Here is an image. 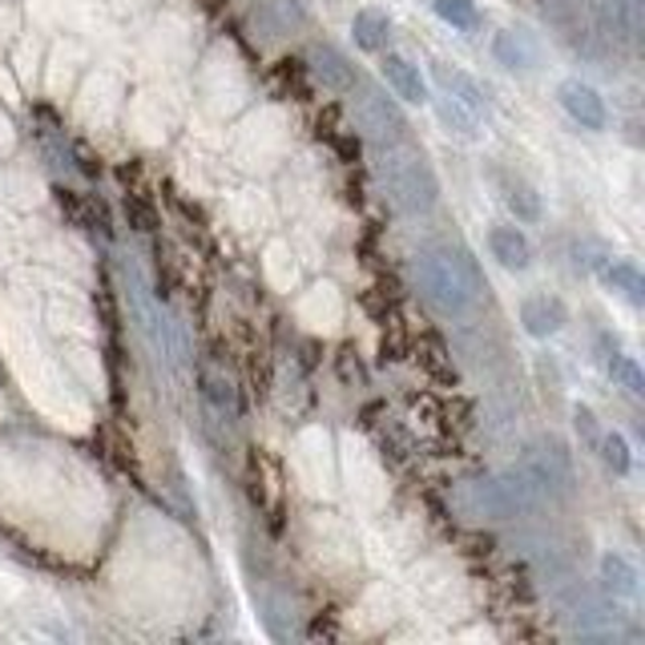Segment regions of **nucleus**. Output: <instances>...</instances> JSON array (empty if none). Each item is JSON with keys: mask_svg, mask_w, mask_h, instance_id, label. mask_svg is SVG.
<instances>
[{"mask_svg": "<svg viewBox=\"0 0 645 645\" xmlns=\"http://www.w3.org/2000/svg\"><path fill=\"white\" fill-rule=\"evenodd\" d=\"M416 278H420L423 299L449 319L468 315L476 299L485 295L480 266L464 247H432L416 259Z\"/></svg>", "mask_w": 645, "mask_h": 645, "instance_id": "f257e3e1", "label": "nucleus"}, {"mask_svg": "<svg viewBox=\"0 0 645 645\" xmlns=\"http://www.w3.org/2000/svg\"><path fill=\"white\" fill-rule=\"evenodd\" d=\"M380 182L387 190V198L395 202V211L404 214H428L435 206V198H440V182H435L432 166L423 158L420 150H411V145H383L380 154Z\"/></svg>", "mask_w": 645, "mask_h": 645, "instance_id": "f03ea898", "label": "nucleus"}, {"mask_svg": "<svg viewBox=\"0 0 645 645\" xmlns=\"http://www.w3.org/2000/svg\"><path fill=\"white\" fill-rule=\"evenodd\" d=\"M516 468L528 476V485L537 488L540 497H565V492H573V461H569L561 440H540V444L525 449Z\"/></svg>", "mask_w": 645, "mask_h": 645, "instance_id": "7ed1b4c3", "label": "nucleus"}, {"mask_svg": "<svg viewBox=\"0 0 645 645\" xmlns=\"http://www.w3.org/2000/svg\"><path fill=\"white\" fill-rule=\"evenodd\" d=\"M356 121H359V130H363V138H368V142H375V145L399 142V138H404V130H408V121H404L399 106H395V101L383 89H359Z\"/></svg>", "mask_w": 645, "mask_h": 645, "instance_id": "20e7f679", "label": "nucleus"}, {"mask_svg": "<svg viewBox=\"0 0 645 645\" xmlns=\"http://www.w3.org/2000/svg\"><path fill=\"white\" fill-rule=\"evenodd\" d=\"M557 97H561L565 114L577 121L581 130H606V121H609L606 97L593 89V85H585V81H561Z\"/></svg>", "mask_w": 645, "mask_h": 645, "instance_id": "39448f33", "label": "nucleus"}, {"mask_svg": "<svg viewBox=\"0 0 645 645\" xmlns=\"http://www.w3.org/2000/svg\"><path fill=\"white\" fill-rule=\"evenodd\" d=\"M383 81H387V89L399 97V101H411V106H420V101H428V85H423L420 69L411 65L408 57L399 53H387L383 57Z\"/></svg>", "mask_w": 645, "mask_h": 645, "instance_id": "423d86ee", "label": "nucleus"}, {"mask_svg": "<svg viewBox=\"0 0 645 645\" xmlns=\"http://www.w3.org/2000/svg\"><path fill=\"white\" fill-rule=\"evenodd\" d=\"M521 323H525L528 335L549 339V335H557V331L565 327V307H561V299H549V295L525 299L521 303Z\"/></svg>", "mask_w": 645, "mask_h": 645, "instance_id": "0eeeda50", "label": "nucleus"}, {"mask_svg": "<svg viewBox=\"0 0 645 645\" xmlns=\"http://www.w3.org/2000/svg\"><path fill=\"white\" fill-rule=\"evenodd\" d=\"M488 251L509 271H528V263H533V247H528V238L516 226H497L488 235Z\"/></svg>", "mask_w": 645, "mask_h": 645, "instance_id": "6e6552de", "label": "nucleus"}, {"mask_svg": "<svg viewBox=\"0 0 645 645\" xmlns=\"http://www.w3.org/2000/svg\"><path fill=\"white\" fill-rule=\"evenodd\" d=\"M311 69L327 89H356V69L347 65V57L339 49H331V45L311 49Z\"/></svg>", "mask_w": 645, "mask_h": 645, "instance_id": "1a4fd4ad", "label": "nucleus"}, {"mask_svg": "<svg viewBox=\"0 0 645 645\" xmlns=\"http://www.w3.org/2000/svg\"><path fill=\"white\" fill-rule=\"evenodd\" d=\"M601 581H606V589L613 593V597H621V601H633L637 589H642V573H637V565L621 553L601 557Z\"/></svg>", "mask_w": 645, "mask_h": 645, "instance_id": "9d476101", "label": "nucleus"}, {"mask_svg": "<svg viewBox=\"0 0 645 645\" xmlns=\"http://www.w3.org/2000/svg\"><path fill=\"white\" fill-rule=\"evenodd\" d=\"M492 57L501 61L504 69H537V45L525 37V33H513V28H504V33H497V40H492Z\"/></svg>", "mask_w": 645, "mask_h": 645, "instance_id": "9b49d317", "label": "nucleus"}, {"mask_svg": "<svg viewBox=\"0 0 645 645\" xmlns=\"http://www.w3.org/2000/svg\"><path fill=\"white\" fill-rule=\"evenodd\" d=\"M589 9L606 37H618V40L633 37V0H589Z\"/></svg>", "mask_w": 645, "mask_h": 645, "instance_id": "f8f14e48", "label": "nucleus"}, {"mask_svg": "<svg viewBox=\"0 0 645 645\" xmlns=\"http://www.w3.org/2000/svg\"><path fill=\"white\" fill-rule=\"evenodd\" d=\"M351 37H356V45L363 53H380L383 45H387V37H392V25H387V16L380 9H363L351 21Z\"/></svg>", "mask_w": 645, "mask_h": 645, "instance_id": "ddd939ff", "label": "nucleus"}, {"mask_svg": "<svg viewBox=\"0 0 645 645\" xmlns=\"http://www.w3.org/2000/svg\"><path fill=\"white\" fill-rule=\"evenodd\" d=\"M440 85H444V93H452L456 101H464V106L473 109V114H480V118L488 114L485 89H480V85H476L468 73H461V69H440Z\"/></svg>", "mask_w": 645, "mask_h": 645, "instance_id": "4468645a", "label": "nucleus"}, {"mask_svg": "<svg viewBox=\"0 0 645 645\" xmlns=\"http://www.w3.org/2000/svg\"><path fill=\"white\" fill-rule=\"evenodd\" d=\"M259 21H263L271 33H290V28L303 25V9H299V0H263Z\"/></svg>", "mask_w": 645, "mask_h": 645, "instance_id": "2eb2a0df", "label": "nucleus"}, {"mask_svg": "<svg viewBox=\"0 0 645 645\" xmlns=\"http://www.w3.org/2000/svg\"><path fill=\"white\" fill-rule=\"evenodd\" d=\"M606 278H609V287L621 290V295H625L633 307L645 303V278H642V271H637L633 263H613L606 271Z\"/></svg>", "mask_w": 645, "mask_h": 645, "instance_id": "dca6fc26", "label": "nucleus"}, {"mask_svg": "<svg viewBox=\"0 0 645 645\" xmlns=\"http://www.w3.org/2000/svg\"><path fill=\"white\" fill-rule=\"evenodd\" d=\"M504 202H509V211L516 214V223H537L540 218V198L533 186L525 182H509V190H504Z\"/></svg>", "mask_w": 645, "mask_h": 645, "instance_id": "f3484780", "label": "nucleus"}, {"mask_svg": "<svg viewBox=\"0 0 645 645\" xmlns=\"http://www.w3.org/2000/svg\"><path fill=\"white\" fill-rule=\"evenodd\" d=\"M440 118H444V126H452L456 133H464V138H473V133L480 130V114H473V109L464 106V101H456L452 93L440 97Z\"/></svg>", "mask_w": 645, "mask_h": 645, "instance_id": "a211bd4d", "label": "nucleus"}, {"mask_svg": "<svg viewBox=\"0 0 645 645\" xmlns=\"http://www.w3.org/2000/svg\"><path fill=\"white\" fill-rule=\"evenodd\" d=\"M432 9L440 21H449L452 28H476L480 13H476L473 0H432Z\"/></svg>", "mask_w": 645, "mask_h": 645, "instance_id": "6ab92c4d", "label": "nucleus"}, {"mask_svg": "<svg viewBox=\"0 0 645 645\" xmlns=\"http://www.w3.org/2000/svg\"><path fill=\"white\" fill-rule=\"evenodd\" d=\"M202 395H206L223 416H238V395L223 375H211V371H206V375H202Z\"/></svg>", "mask_w": 645, "mask_h": 645, "instance_id": "aec40b11", "label": "nucleus"}, {"mask_svg": "<svg viewBox=\"0 0 645 645\" xmlns=\"http://www.w3.org/2000/svg\"><path fill=\"white\" fill-rule=\"evenodd\" d=\"M601 456H606V464L618 476L630 473V444H625V435H621V432L601 435Z\"/></svg>", "mask_w": 645, "mask_h": 645, "instance_id": "412c9836", "label": "nucleus"}, {"mask_svg": "<svg viewBox=\"0 0 645 645\" xmlns=\"http://www.w3.org/2000/svg\"><path fill=\"white\" fill-rule=\"evenodd\" d=\"M609 371H613V375H618V380L625 383V392H630V395H645V375H642V368H637V359H630V356H613Z\"/></svg>", "mask_w": 645, "mask_h": 645, "instance_id": "4be33fe9", "label": "nucleus"}]
</instances>
